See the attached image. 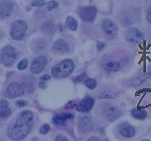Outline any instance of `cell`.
Instances as JSON below:
<instances>
[{
    "label": "cell",
    "instance_id": "11",
    "mask_svg": "<svg viewBox=\"0 0 151 141\" xmlns=\"http://www.w3.org/2000/svg\"><path fill=\"white\" fill-rule=\"evenodd\" d=\"M94 105V100L92 97H86L80 102L77 105V110L78 112L87 113L92 110V108Z\"/></svg>",
    "mask_w": 151,
    "mask_h": 141
},
{
    "label": "cell",
    "instance_id": "9",
    "mask_svg": "<svg viewBox=\"0 0 151 141\" xmlns=\"http://www.w3.org/2000/svg\"><path fill=\"white\" fill-rule=\"evenodd\" d=\"M25 90H24V88L21 84L19 83H12L9 85V87L7 88V96L9 98H16L19 97L24 94Z\"/></svg>",
    "mask_w": 151,
    "mask_h": 141
},
{
    "label": "cell",
    "instance_id": "5",
    "mask_svg": "<svg viewBox=\"0 0 151 141\" xmlns=\"http://www.w3.org/2000/svg\"><path fill=\"white\" fill-rule=\"evenodd\" d=\"M125 39L130 43H138L144 39V35L138 28L131 27L127 29L125 33Z\"/></svg>",
    "mask_w": 151,
    "mask_h": 141
},
{
    "label": "cell",
    "instance_id": "36",
    "mask_svg": "<svg viewBox=\"0 0 151 141\" xmlns=\"http://www.w3.org/2000/svg\"><path fill=\"white\" fill-rule=\"evenodd\" d=\"M44 84H45V83H42V82H41V83H40V87H41V88H45V85H44Z\"/></svg>",
    "mask_w": 151,
    "mask_h": 141
},
{
    "label": "cell",
    "instance_id": "7",
    "mask_svg": "<svg viewBox=\"0 0 151 141\" xmlns=\"http://www.w3.org/2000/svg\"><path fill=\"white\" fill-rule=\"evenodd\" d=\"M96 13H97V9H96V7H85L81 9V11L79 12V15L84 22L91 23L96 19Z\"/></svg>",
    "mask_w": 151,
    "mask_h": 141
},
{
    "label": "cell",
    "instance_id": "15",
    "mask_svg": "<svg viewBox=\"0 0 151 141\" xmlns=\"http://www.w3.org/2000/svg\"><path fill=\"white\" fill-rule=\"evenodd\" d=\"M53 50L57 53H67L69 51V46L67 44V42H65L63 40H58L57 41L54 45H53Z\"/></svg>",
    "mask_w": 151,
    "mask_h": 141
},
{
    "label": "cell",
    "instance_id": "1",
    "mask_svg": "<svg viewBox=\"0 0 151 141\" xmlns=\"http://www.w3.org/2000/svg\"><path fill=\"white\" fill-rule=\"evenodd\" d=\"M33 115L32 111L25 110L18 116L16 122L11 125L8 129L9 136L13 140H21L29 134L33 126Z\"/></svg>",
    "mask_w": 151,
    "mask_h": 141
},
{
    "label": "cell",
    "instance_id": "18",
    "mask_svg": "<svg viewBox=\"0 0 151 141\" xmlns=\"http://www.w3.org/2000/svg\"><path fill=\"white\" fill-rule=\"evenodd\" d=\"M131 115L132 117L134 118V119H137V120H144L147 114H146V112L143 109H132L131 110Z\"/></svg>",
    "mask_w": 151,
    "mask_h": 141
},
{
    "label": "cell",
    "instance_id": "30",
    "mask_svg": "<svg viewBox=\"0 0 151 141\" xmlns=\"http://www.w3.org/2000/svg\"><path fill=\"white\" fill-rule=\"evenodd\" d=\"M85 78H86V73H82V74L78 75V76L76 78L75 81L76 82H81V81H83Z\"/></svg>",
    "mask_w": 151,
    "mask_h": 141
},
{
    "label": "cell",
    "instance_id": "17",
    "mask_svg": "<svg viewBox=\"0 0 151 141\" xmlns=\"http://www.w3.org/2000/svg\"><path fill=\"white\" fill-rule=\"evenodd\" d=\"M104 68L108 72H117L120 69V64L117 61H108L104 66Z\"/></svg>",
    "mask_w": 151,
    "mask_h": 141
},
{
    "label": "cell",
    "instance_id": "22",
    "mask_svg": "<svg viewBox=\"0 0 151 141\" xmlns=\"http://www.w3.org/2000/svg\"><path fill=\"white\" fill-rule=\"evenodd\" d=\"M11 114H12V110L9 109L8 107L2 108V109L0 110V119H2V120L7 119V118L11 116Z\"/></svg>",
    "mask_w": 151,
    "mask_h": 141
},
{
    "label": "cell",
    "instance_id": "31",
    "mask_svg": "<svg viewBox=\"0 0 151 141\" xmlns=\"http://www.w3.org/2000/svg\"><path fill=\"white\" fill-rule=\"evenodd\" d=\"M9 106V102L5 101V100H1L0 101V108H5Z\"/></svg>",
    "mask_w": 151,
    "mask_h": 141
},
{
    "label": "cell",
    "instance_id": "14",
    "mask_svg": "<svg viewBox=\"0 0 151 141\" xmlns=\"http://www.w3.org/2000/svg\"><path fill=\"white\" fill-rule=\"evenodd\" d=\"M120 134L126 138H131L135 135L136 131L133 126L125 123L120 126Z\"/></svg>",
    "mask_w": 151,
    "mask_h": 141
},
{
    "label": "cell",
    "instance_id": "4",
    "mask_svg": "<svg viewBox=\"0 0 151 141\" xmlns=\"http://www.w3.org/2000/svg\"><path fill=\"white\" fill-rule=\"evenodd\" d=\"M27 29V25L26 22L18 20L12 23L11 27V36L13 40L21 41L26 35V31Z\"/></svg>",
    "mask_w": 151,
    "mask_h": 141
},
{
    "label": "cell",
    "instance_id": "2",
    "mask_svg": "<svg viewBox=\"0 0 151 141\" xmlns=\"http://www.w3.org/2000/svg\"><path fill=\"white\" fill-rule=\"evenodd\" d=\"M75 68V63L71 59H64L59 64L54 66L52 69V75L57 78H63L73 72Z\"/></svg>",
    "mask_w": 151,
    "mask_h": 141
},
{
    "label": "cell",
    "instance_id": "34",
    "mask_svg": "<svg viewBox=\"0 0 151 141\" xmlns=\"http://www.w3.org/2000/svg\"><path fill=\"white\" fill-rule=\"evenodd\" d=\"M146 19H147L148 23L151 24V12H147V14H146Z\"/></svg>",
    "mask_w": 151,
    "mask_h": 141
},
{
    "label": "cell",
    "instance_id": "25",
    "mask_svg": "<svg viewBox=\"0 0 151 141\" xmlns=\"http://www.w3.org/2000/svg\"><path fill=\"white\" fill-rule=\"evenodd\" d=\"M45 2L44 0H33L31 2V5L33 7H38V8H41V7H44L45 6Z\"/></svg>",
    "mask_w": 151,
    "mask_h": 141
},
{
    "label": "cell",
    "instance_id": "13",
    "mask_svg": "<svg viewBox=\"0 0 151 141\" xmlns=\"http://www.w3.org/2000/svg\"><path fill=\"white\" fill-rule=\"evenodd\" d=\"M93 125V120L90 117H81L78 120V128L83 133L91 131Z\"/></svg>",
    "mask_w": 151,
    "mask_h": 141
},
{
    "label": "cell",
    "instance_id": "3",
    "mask_svg": "<svg viewBox=\"0 0 151 141\" xmlns=\"http://www.w3.org/2000/svg\"><path fill=\"white\" fill-rule=\"evenodd\" d=\"M18 58V51L12 46H6L0 52V61L5 66L11 67Z\"/></svg>",
    "mask_w": 151,
    "mask_h": 141
},
{
    "label": "cell",
    "instance_id": "19",
    "mask_svg": "<svg viewBox=\"0 0 151 141\" xmlns=\"http://www.w3.org/2000/svg\"><path fill=\"white\" fill-rule=\"evenodd\" d=\"M66 26L71 30H77L78 28V22L76 20L75 18L69 16L67 18V20H66Z\"/></svg>",
    "mask_w": 151,
    "mask_h": 141
},
{
    "label": "cell",
    "instance_id": "29",
    "mask_svg": "<svg viewBox=\"0 0 151 141\" xmlns=\"http://www.w3.org/2000/svg\"><path fill=\"white\" fill-rule=\"evenodd\" d=\"M27 105V102L26 101H23V100H19L16 102V105L18 107H24V106H26Z\"/></svg>",
    "mask_w": 151,
    "mask_h": 141
},
{
    "label": "cell",
    "instance_id": "8",
    "mask_svg": "<svg viewBox=\"0 0 151 141\" xmlns=\"http://www.w3.org/2000/svg\"><path fill=\"white\" fill-rule=\"evenodd\" d=\"M46 64H47V59H46L45 56H37V58L33 60L30 70L33 73L38 74V73H40L44 70Z\"/></svg>",
    "mask_w": 151,
    "mask_h": 141
},
{
    "label": "cell",
    "instance_id": "23",
    "mask_svg": "<svg viewBox=\"0 0 151 141\" xmlns=\"http://www.w3.org/2000/svg\"><path fill=\"white\" fill-rule=\"evenodd\" d=\"M85 85H86V87L91 88V89H93L96 88V86H97V83L94 79H87L86 81H85Z\"/></svg>",
    "mask_w": 151,
    "mask_h": 141
},
{
    "label": "cell",
    "instance_id": "33",
    "mask_svg": "<svg viewBox=\"0 0 151 141\" xmlns=\"http://www.w3.org/2000/svg\"><path fill=\"white\" fill-rule=\"evenodd\" d=\"M105 46H106V44L104 43V42H100V41L97 42V49H98V51H101Z\"/></svg>",
    "mask_w": 151,
    "mask_h": 141
},
{
    "label": "cell",
    "instance_id": "37",
    "mask_svg": "<svg viewBox=\"0 0 151 141\" xmlns=\"http://www.w3.org/2000/svg\"><path fill=\"white\" fill-rule=\"evenodd\" d=\"M148 12H151V6H149V8H148V11H147Z\"/></svg>",
    "mask_w": 151,
    "mask_h": 141
},
{
    "label": "cell",
    "instance_id": "28",
    "mask_svg": "<svg viewBox=\"0 0 151 141\" xmlns=\"http://www.w3.org/2000/svg\"><path fill=\"white\" fill-rule=\"evenodd\" d=\"M99 96H100L101 98H113V97H115V94L111 93L109 91H104L102 94H99Z\"/></svg>",
    "mask_w": 151,
    "mask_h": 141
},
{
    "label": "cell",
    "instance_id": "10",
    "mask_svg": "<svg viewBox=\"0 0 151 141\" xmlns=\"http://www.w3.org/2000/svg\"><path fill=\"white\" fill-rule=\"evenodd\" d=\"M102 28L105 34L110 38H114L117 34V26L110 19H104L102 23Z\"/></svg>",
    "mask_w": 151,
    "mask_h": 141
},
{
    "label": "cell",
    "instance_id": "24",
    "mask_svg": "<svg viewBox=\"0 0 151 141\" xmlns=\"http://www.w3.org/2000/svg\"><path fill=\"white\" fill-rule=\"evenodd\" d=\"M27 65H28V60L26 59V58H24V59H22V60L20 61V62L18 63V66H17V67H18L19 70H23L27 69Z\"/></svg>",
    "mask_w": 151,
    "mask_h": 141
},
{
    "label": "cell",
    "instance_id": "12",
    "mask_svg": "<svg viewBox=\"0 0 151 141\" xmlns=\"http://www.w3.org/2000/svg\"><path fill=\"white\" fill-rule=\"evenodd\" d=\"M13 3L12 1H2L0 3V16L9 17L13 11Z\"/></svg>",
    "mask_w": 151,
    "mask_h": 141
},
{
    "label": "cell",
    "instance_id": "32",
    "mask_svg": "<svg viewBox=\"0 0 151 141\" xmlns=\"http://www.w3.org/2000/svg\"><path fill=\"white\" fill-rule=\"evenodd\" d=\"M55 139H56L57 141H67V140H68L67 138L65 137L64 135H58V136H57V137H56Z\"/></svg>",
    "mask_w": 151,
    "mask_h": 141
},
{
    "label": "cell",
    "instance_id": "6",
    "mask_svg": "<svg viewBox=\"0 0 151 141\" xmlns=\"http://www.w3.org/2000/svg\"><path fill=\"white\" fill-rule=\"evenodd\" d=\"M103 114L105 116L106 120L109 121H114L117 119H119L121 116V111L117 106L114 105H107L104 107Z\"/></svg>",
    "mask_w": 151,
    "mask_h": 141
},
{
    "label": "cell",
    "instance_id": "26",
    "mask_svg": "<svg viewBox=\"0 0 151 141\" xmlns=\"http://www.w3.org/2000/svg\"><path fill=\"white\" fill-rule=\"evenodd\" d=\"M50 131V126L48 124H44L40 129V133L42 135H46Z\"/></svg>",
    "mask_w": 151,
    "mask_h": 141
},
{
    "label": "cell",
    "instance_id": "20",
    "mask_svg": "<svg viewBox=\"0 0 151 141\" xmlns=\"http://www.w3.org/2000/svg\"><path fill=\"white\" fill-rule=\"evenodd\" d=\"M42 30H44L45 33H47V34H50V33H52L55 30V26L53 25V23H52V22H46L45 24V26H42Z\"/></svg>",
    "mask_w": 151,
    "mask_h": 141
},
{
    "label": "cell",
    "instance_id": "16",
    "mask_svg": "<svg viewBox=\"0 0 151 141\" xmlns=\"http://www.w3.org/2000/svg\"><path fill=\"white\" fill-rule=\"evenodd\" d=\"M74 116L72 114H60L54 117L53 121L56 125H64L67 119H72Z\"/></svg>",
    "mask_w": 151,
    "mask_h": 141
},
{
    "label": "cell",
    "instance_id": "38",
    "mask_svg": "<svg viewBox=\"0 0 151 141\" xmlns=\"http://www.w3.org/2000/svg\"><path fill=\"white\" fill-rule=\"evenodd\" d=\"M89 140H98V139H97V138H94V137H93V138H90Z\"/></svg>",
    "mask_w": 151,
    "mask_h": 141
},
{
    "label": "cell",
    "instance_id": "21",
    "mask_svg": "<svg viewBox=\"0 0 151 141\" xmlns=\"http://www.w3.org/2000/svg\"><path fill=\"white\" fill-rule=\"evenodd\" d=\"M146 78H147L146 74L142 75V76L138 75V76H136L133 80H132V85H133V86H139V85H141L142 83L145 81Z\"/></svg>",
    "mask_w": 151,
    "mask_h": 141
},
{
    "label": "cell",
    "instance_id": "35",
    "mask_svg": "<svg viewBox=\"0 0 151 141\" xmlns=\"http://www.w3.org/2000/svg\"><path fill=\"white\" fill-rule=\"evenodd\" d=\"M50 78L49 75H47V74H45L44 76H42V80H48Z\"/></svg>",
    "mask_w": 151,
    "mask_h": 141
},
{
    "label": "cell",
    "instance_id": "27",
    "mask_svg": "<svg viewBox=\"0 0 151 141\" xmlns=\"http://www.w3.org/2000/svg\"><path fill=\"white\" fill-rule=\"evenodd\" d=\"M59 7V3L57 2V1H50L48 4H47V8H48L49 11H51V9H54L56 8H58Z\"/></svg>",
    "mask_w": 151,
    "mask_h": 141
}]
</instances>
